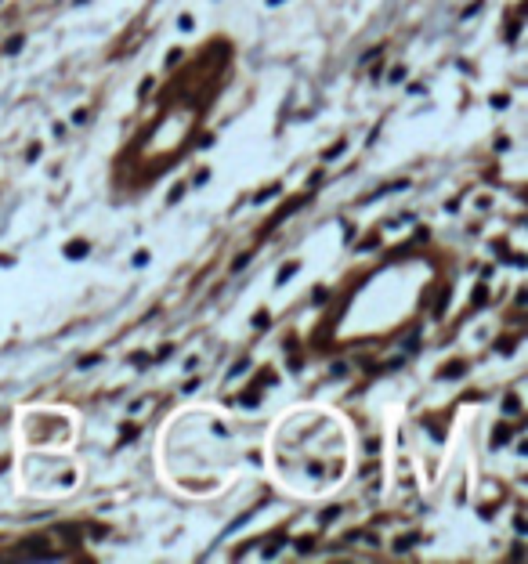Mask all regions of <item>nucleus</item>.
I'll return each mask as SVG.
<instances>
[]
</instances>
